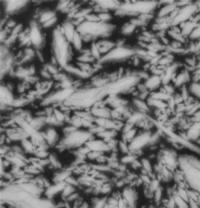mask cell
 Listing matches in <instances>:
<instances>
[{
  "label": "cell",
  "mask_w": 200,
  "mask_h": 208,
  "mask_svg": "<svg viewBox=\"0 0 200 208\" xmlns=\"http://www.w3.org/2000/svg\"><path fill=\"white\" fill-rule=\"evenodd\" d=\"M195 147L200 150V137L196 140L195 142L191 143Z\"/></svg>",
  "instance_id": "obj_23"
},
{
  "label": "cell",
  "mask_w": 200,
  "mask_h": 208,
  "mask_svg": "<svg viewBox=\"0 0 200 208\" xmlns=\"http://www.w3.org/2000/svg\"><path fill=\"white\" fill-rule=\"evenodd\" d=\"M54 34L57 47L59 48H61L65 43L64 38L61 35V33L59 30H56L55 31Z\"/></svg>",
  "instance_id": "obj_17"
},
{
  "label": "cell",
  "mask_w": 200,
  "mask_h": 208,
  "mask_svg": "<svg viewBox=\"0 0 200 208\" xmlns=\"http://www.w3.org/2000/svg\"><path fill=\"white\" fill-rule=\"evenodd\" d=\"M31 41H30V42H29V43H28L27 45L28 46H29V45H31Z\"/></svg>",
  "instance_id": "obj_36"
},
{
  "label": "cell",
  "mask_w": 200,
  "mask_h": 208,
  "mask_svg": "<svg viewBox=\"0 0 200 208\" xmlns=\"http://www.w3.org/2000/svg\"><path fill=\"white\" fill-rule=\"evenodd\" d=\"M25 51L26 53L27 54V55H30V56H32V55H34V52L32 49H26Z\"/></svg>",
  "instance_id": "obj_28"
},
{
  "label": "cell",
  "mask_w": 200,
  "mask_h": 208,
  "mask_svg": "<svg viewBox=\"0 0 200 208\" xmlns=\"http://www.w3.org/2000/svg\"><path fill=\"white\" fill-rule=\"evenodd\" d=\"M98 15L101 22L104 23H110L114 16L112 12H102Z\"/></svg>",
  "instance_id": "obj_14"
},
{
  "label": "cell",
  "mask_w": 200,
  "mask_h": 208,
  "mask_svg": "<svg viewBox=\"0 0 200 208\" xmlns=\"http://www.w3.org/2000/svg\"><path fill=\"white\" fill-rule=\"evenodd\" d=\"M55 16V14L52 12H48L44 13L40 19V21L41 22H47L48 21L51 19Z\"/></svg>",
  "instance_id": "obj_20"
},
{
  "label": "cell",
  "mask_w": 200,
  "mask_h": 208,
  "mask_svg": "<svg viewBox=\"0 0 200 208\" xmlns=\"http://www.w3.org/2000/svg\"><path fill=\"white\" fill-rule=\"evenodd\" d=\"M192 116L196 120L200 122V110L198 111L193 115Z\"/></svg>",
  "instance_id": "obj_25"
},
{
  "label": "cell",
  "mask_w": 200,
  "mask_h": 208,
  "mask_svg": "<svg viewBox=\"0 0 200 208\" xmlns=\"http://www.w3.org/2000/svg\"><path fill=\"white\" fill-rule=\"evenodd\" d=\"M197 10V7L195 1H192L190 4L186 6L179 8L178 14L172 22L171 25H179L183 22L190 21L192 17L196 14Z\"/></svg>",
  "instance_id": "obj_1"
},
{
  "label": "cell",
  "mask_w": 200,
  "mask_h": 208,
  "mask_svg": "<svg viewBox=\"0 0 200 208\" xmlns=\"http://www.w3.org/2000/svg\"><path fill=\"white\" fill-rule=\"evenodd\" d=\"M30 40H31V39H30V37H26L25 40L23 41V43H22V45H25V44H28V43L30 42Z\"/></svg>",
  "instance_id": "obj_29"
},
{
  "label": "cell",
  "mask_w": 200,
  "mask_h": 208,
  "mask_svg": "<svg viewBox=\"0 0 200 208\" xmlns=\"http://www.w3.org/2000/svg\"><path fill=\"white\" fill-rule=\"evenodd\" d=\"M144 82L150 92L158 90L162 85L160 77L155 75H151L150 77Z\"/></svg>",
  "instance_id": "obj_5"
},
{
  "label": "cell",
  "mask_w": 200,
  "mask_h": 208,
  "mask_svg": "<svg viewBox=\"0 0 200 208\" xmlns=\"http://www.w3.org/2000/svg\"><path fill=\"white\" fill-rule=\"evenodd\" d=\"M139 132V130L135 126L126 132L120 134V138L129 144L134 140Z\"/></svg>",
  "instance_id": "obj_7"
},
{
  "label": "cell",
  "mask_w": 200,
  "mask_h": 208,
  "mask_svg": "<svg viewBox=\"0 0 200 208\" xmlns=\"http://www.w3.org/2000/svg\"><path fill=\"white\" fill-rule=\"evenodd\" d=\"M31 56H30V55H27V56H26L25 57V58H24L23 59V60H22V62H25V61H27V60H29V59L30 58H31Z\"/></svg>",
  "instance_id": "obj_32"
},
{
  "label": "cell",
  "mask_w": 200,
  "mask_h": 208,
  "mask_svg": "<svg viewBox=\"0 0 200 208\" xmlns=\"http://www.w3.org/2000/svg\"><path fill=\"white\" fill-rule=\"evenodd\" d=\"M85 17L86 21L91 23H98L100 22V19L98 16V14L93 12H91L88 14L86 15Z\"/></svg>",
  "instance_id": "obj_19"
},
{
  "label": "cell",
  "mask_w": 200,
  "mask_h": 208,
  "mask_svg": "<svg viewBox=\"0 0 200 208\" xmlns=\"http://www.w3.org/2000/svg\"><path fill=\"white\" fill-rule=\"evenodd\" d=\"M52 62L53 64H55L56 63V60H55V58H53V57L52 58Z\"/></svg>",
  "instance_id": "obj_35"
},
{
  "label": "cell",
  "mask_w": 200,
  "mask_h": 208,
  "mask_svg": "<svg viewBox=\"0 0 200 208\" xmlns=\"http://www.w3.org/2000/svg\"><path fill=\"white\" fill-rule=\"evenodd\" d=\"M82 36L79 34L78 32L75 31L74 32V38L73 41L74 42V46L77 50H80L82 47Z\"/></svg>",
  "instance_id": "obj_16"
},
{
  "label": "cell",
  "mask_w": 200,
  "mask_h": 208,
  "mask_svg": "<svg viewBox=\"0 0 200 208\" xmlns=\"http://www.w3.org/2000/svg\"><path fill=\"white\" fill-rule=\"evenodd\" d=\"M173 196L177 208H190L188 202L176 194H175Z\"/></svg>",
  "instance_id": "obj_13"
},
{
  "label": "cell",
  "mask_w": 200,
  "mask_h": 208,
  "mask_svg": "<svg viewBox=\"0 0 200 208\" xmlns=\"http://www.w3.org/2000/svg\"><path fill=\"white\" fill-rule=\"evenodd\" d=\"M63 3H61V5L59 6L60 9H64L66 8V7L70 3V1H64Z\"/></svg>",
  "instance_id": "obj_24"
},
{
  "label": "cell",
  "mask_w": 200,
  "mask_h": 208,
  "mask_svg": "<svg viewBox=\"0 0 200 208\" xmlns=\"http://www.w3.org/2000/svg\"><path fill=\"white\" fill-rule=\"evenodd\" d=\"M51 152L49 150H37L34 156L40 159H47L49 158Z\"/></svg>",
  "instance_id": "obj_18"
},
{
  "label": "cell",
  "mask_w": 200,
  "mask_h": 208,
  "mask_svg": "<svg viewBox=\"0 0 200 208\" xmlns=\"http://www.w3.org/2000/svg\"><path fill=\"white\" fill-rule=\"evenodd\" d=\"M42 74L44 77H47V78H50V76L49 75V74H48V73H47V72H45V71H42Z\"/></svg>",
  "instance_id": "obj_30"
},
{
  "label": "cell",
  "mask_w": 200,
  "mask_h": 208,
  "mask_svg": "<svg viewBox=\"0 0 200 208\" xmlns=\"http://www.w3.org/2000/svg\"><path fill=\"white\" fill-rule=\"evenodd\" d=\"M139 159L142 167L140 171L155 176L153 173L154 163L155 162L151 159L145 154L140 157Z\"/></svg>",
  "instance_id": "obj_4"
},
{
  "label": "cell",
  "mask_w": 200,
  "mask_h": 208,
  "mask_svg": "<svg viewBox=\"0 0 200 208\" xmlns=\"http://www.w3.org/2000/svg\"><path fill=\"white\" fill-rule=\"evenodd\" d=\"M138 30L139 28L128 21L123 25L121 28L120 32L123 36H129L135 34Z\"/></svg>",
  "instance_id": "obj_8"
},
{
  "label": "cell",
  "mask_w": 200,
  "mask_h": 208,
  "mask_svg": "<svg viewBox=\"0 0 200 208\" xmlns=\"http://www.w3.org/2000/svg\"><path fill=\"white\" fill-rule=\"evenodd\" d=\"M77 208H91V205L88 199L86 198L84 202Z\"/></svg>",
  "instance_id": "obj_21"
},
{
  "label": "cell",
  "mask_w": 200,
  "mask_h": 208,
  "mask_svg": "<svg viewBox=\"0 0 200 208\" xmlns=\"http://www.w3.org/2000/svg\"><path fill=\"white\" fill-rule=\"evenodd\" d=\"M57 18L56 17H54L52 19L49 20L48 21L46 22L44 24V26L45 27H48L53 25L54 23H55V22L57 21Z\"/></svg>",
  "instance_id": "obj_22"
},
{
  "label": "cell",
  "mask_w": 200,
  "mask_h": 208,
  "mask_svg": "<svg viewBox=\"0 0 200 208\" xmlns=\"http://www.w3.org/2000/svg\"><path fill=\"white\" fill-rule=\"evenodd\" d=\"M21 52H20V53H19L18 55V56H21Z\"/></svg>",
  "instance_id": "obj_37"
},
{
  "label": "cell",
  "mask_w": 200,
  "mask_h": 208,
  "mask_svg": "<svg viewBox=\"0 0 200 208\" xmlns=\"http://www.w3.org/2000/svg\"><path fill=\"white\" fill-rule=\"evenodd\" d=\"M22 27V25H18L15 28L13 32V35H16L18 32L20 30H21V29Z\"/></svg>",
  "instance_id": "obj_27"
},
{
  "label": "cell",
  "mask_w": 200,
  "mask_h": 208,
  "mask_svg": "<svg viewBox=\"0 0 200 208\" xmlns=\"http://www.w3.org/2000/svg\"><path fill=\"white\" fill-rule=\"evenodd\" d=\"M188 86L191 95L200 101V83L191 82Z\"/></svg>",
  "instance_id": "obj_10"
},
{
  "label": "cell",
  "mask_w": 200,
  "mask_h": 208,
  "mask_svg": "<svg viewBox=\"0 0 200 208\" xmlns=\"http://www.w3.org/2000/svg\"><path fill=\"white\" fill-rule=\"evenodd\" d=\"M30 39L32 43L36 45H39L42 42V37L38 28L34 26L32 28L30 35Z\"/></svg>",
  "instance_id": "obj_11"
},
{
  "label": "cell",
  "mask_w": 200,
  "mask_h": 208,
  "mask_svg": "<svg viewBox=\"0 0 200 208\" xmlns=\"http://www.w3.org/2000/svg\"><path fill=\"white\" fill-rule=\"evenodd\" d=\"M15 25H16V23H15V22H10L8 24V27H12L14 26Z\"/></svg>",
  "instance_id": "obj_33"
},
{
  "label": "cell",
  "mask_w": 200,
  "mask_h": 208,
  "mask_svg": "<svg viewBox=\"0 0 200 208\" xmlns=\"http://www.w3.org/2000/svg\"><path fill=\"white\" fill-rule=\"evenodd\" d=\"M30 72L31 74H33L35 72V68L33 66L30 68Z\"/></svg>",
  "instance_id": "obj_34"
},
{
  "label": "cell",
  "mask_w": 200,
  "mask_h": 208,
  "mask_svg": "<svg viewBox=\"0 0 200 208\" xmlns=\"http://www.w3.org/2000/svg\"><path fill=\"white\" fill-rule=\"evenodd\" d=\"M80 190L78 187L75 186L73 185L66 183L65 187L63 188L62 192H61L59 198H60V201L65 202V200L69 197L72 194Z\"/></svg>",
  "instance_id": "obj_6"
},
{
  "label": "cell",
  "mask_w": 200,
  "mask_h": 208,
  "mask_svg": "<svg viewBox=\"0 0 200 208\" xmlns=\"http://www.w3.org/2000/svg\"><path fill=\"white\" fill-rule=\"evenodd\" d=\"M90 50L91 56L96 60V62H99L102 59V57L95 43V41L91 44V49Z\"/></svg>",
  "instance_id": "obj_12"
},
{
  "label": "cell",
  "mask_w": 200,
  "mask_h": 208,
  "mask_svg": "<svg viewBox=\"0 0 200 208\" xmlns=\"http://www.w3.org/2000/svg\"><path fill=\"white\" fill-rule=\"evenodd\" d=\"M129 105L134 111L140 113L144 115L149 116L151 115V109L147 100L138 98H131Z\"/></svg>",
  "instance_id": "obj_3"
},
{
  "label": "cell",
  "mask_w": 200,
  "mask_h": 208,
  "mask_svg": "<svg viewBox=\"0 0 200 208\" xmlns=\"http://www.w3.org/2000/svg\"><path fill=\"white\" fill-rule=\"evenodd\" d=\"M48 68L49 71L51 73L55 74H57V70L54 67H53V66L49 65V66H48Z\"/></svg>",
  "instance_id": "obj_26"
},
{
  "label": "cell",
  "mask_w": 200,
  "mask_h": 208,
  "mask_svg": "<svg viewBox=\"0 0 200 208\" xmlns=\"http://www.w3.org/2000/svg\"><path fill=\"white\" fill-rule=\"evenodd\" d=\"M65 30V34L68 41H73L74 31V27L70 24H67L64 27Z\"/></svg>",
  "instance_id": "obj_15"
},
{
  "label": "cell",
  "mask_w": 200,
  "mask_h": 208,
  "mask_svg": "<svg viewBox=\"0 0 200 208\" xmlns=\"http://www.w3.org/2000/svg\"><path fill=\"white\" fill-rule=\"evenodd\" d=\"M37 54H38V56L39 57V58H40V60H41L42 62H43V61H44V59H43V57H42V54H41V53H40V52H39V51H37Z\"/></svg>",
  "instance_id": "obj_31"
},
{
  "label": "cell",
  "mask_w": 200,
  "mask_h": 208,
  "mask_svg": "<svg viewBox=\"0 0 200 208\" xmlns=\"http://www.w3.org/2000/svg\"><path fill=\"white\" fill-rule=\"evenodd\" d=\"M117 151L120 156L130 152L129 144L119 137L117 145Z\"/></svg>",
  "instance_id": "obj_9"
},
{
  "label": "cell",
  "mask_w": 200,
  "mask_h": 208,
  "mask_svg": "<svg viewBox=\"0 0 200 208\" xmlns=\"http://www.w3.org/2000/svg\"><path fill=\"white\" fill-rule=\"evenodd\" d=\"M57 128L46 125L40 131L44 141L48 146L51 148H55L61 139L62 135H60Z\"/></svg>",
  "instance_id": "obj_2"
}]
</instances>
